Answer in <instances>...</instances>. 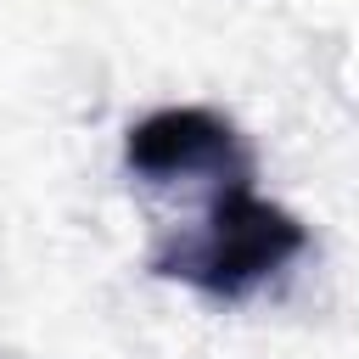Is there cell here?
I'll return each instance as SVG.
<instances>
[{
  "mask_svg": "<svg viewBox=\"0 0 359 359\" xmlns=\"http://www.w3.org/2000/svg\"><path fill=\"white\" fill-rule=\"evenodd\" d=\"M309 252V224L269 202L252 180L219 185L202 202V219L180 236H163L151 247V275L180 280L213 303H247L264 286H275L297 258Z\"/></svg>",
  "mask_w": 359,
  "mask_h": 359,
  "instance_id": "cell-1",
  "label": "cell"
},
{
  "mask_svg": "<svg viewBox=\"0 0 359 359\" xmlns=\"http://www.w3.org/2000/svg\"><path fill=\"white\" fill-rule=\"evenodd\" d=\"M123 168L157 191H219L258 180L247 135L219 107H157L129 123Z\"/></svg>",
  "mask_w": 359,
  "mask_h": 359,
  "instance_id": "cell-2",
  "label": "cell"
}]
</instances>
